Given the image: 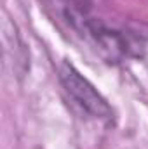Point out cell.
<instances>
[{
	"instance_id": "obj_1",
	"label": "cell",
	"mask_w": 148,
	"mask_h": 149,
	"mask_svg": "<svg viewBox=\"0 0 148 149\" xmlns=\"http://www.w3.org/2000/svg\"><path fill=\"white\" fill-rule=\"evenodd\" d=\"M59 78L61 83L70 95V99L91 118L110 121L113 118V111L108 106L106 99L96 90V87L75 70L73 64L63 61L59 66Z\"/></svg>"
},
{
	"instance_id": "obj_2",
	"label": "cell",
	"mask_w": 148,
	"mask_h": 149,
	"mask_svg": "<svg viewBox=\"0 0 148 149\" xmlns=\"http://www.w3.org/2000/svg\"><path fill=\"white\" fill-rule=\"evenodd\" d=\"M51 2L73 30H77L78 33L84 31V28L91 21L89 17L91 0H51Z\"/></svg>"
}]
</instances>
